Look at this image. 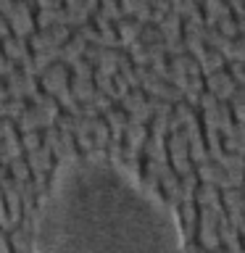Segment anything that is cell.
<instances>
[{"label": "cell", "mask_w": 245, "mask_h": 253, "mask_svg": "<svg viewBox=\"0 0 245 253\" xmlns=\"http://www.w3.org/2000/svg\"><path fill=\"white\" fill-rule=\"evenodd\" d=\"M0 13L5 16L8 21V29H11V35L27 40L32 32H35V11H32L29 3H24V0H0Z\"/></svg>", "instance_id": "1"}, {"label": "cell", "mask_w": 245, "mask_h": 253, "mask_svg": "<svg viewBox=\"0 0 245 253\" xmlns=\"http://www.w3.org/2000/svg\"><path fill=\"white\" fill-rule=\"evenodd\" d=\"M3 82H5V95H8V98H13V100H29L32 95L40 90L37 77L21 71L19 66H16L13 71H8V74L3 77Z\"/></svg>", "instance_id": "2"}, {"label": "cell", "mask_w": 245, "mask_h": 253, "mask_svg": "<svg viewBox=\"0 0 245 253\" xmlns=\"http://www.w3.org/2000/svg\"><path fill=\"white\" fill-rule=\"evenodd\" d=\"M69 66H63V63H50L45 71H40V77H37V84H40V90H42L45 95H50V98H55L58 92H63L69 87Z\"/></svg>", "instance_id": "3"}, {"label": "cell", "mask_w": 245, "mask_h": 253, "mask_svg": "<svg viewBox=\"0 0 245 253\" xmlns=\"http://www.w3.org/2000/svg\"><path fill=\"white\" fill-rule=\"evenodd\" d=\"M203 87H205V92H211L219 103H229V98L237 92V84H235V79L227 74V69H219V71H213V74H205L203 77Z\"/></svg>", "instance_id": "4"}, {"label": "cell", "mask_w": 245, "mask_h": 253, "mask_svg": "<svg viewBox=\"0 0 245 253\" xmlns=\"http://www.w3.org/2000/svg\"><path fill=\"white\" fill-rule=\"evenodd\" d=\"M24 161H27L32 177H53L55 158L50 156L47 148H37V150H32V153H24Z\"/></svg>", "instance_id": "5"}, {"label": "cell", "mask_w": 245, "mask_h": 253, "mask_svg": "<svg viewBox=\"0 0 245 253\" xmlns=\"http://www.w3.org/2000/svg\"><path fill=\"white\" fill-rule=\"evenodd\" d=\"M0 53H3L8 61H13L16 66L24 63L32 55L29 42H27V40H21V37H16V35H5L3 40H0Z\"/></svg>", "instance_id": "6"}, {"label": "cell", "mask_w": 245, "mask_h": 253, "mask_svg": "<svg viewBox=\"0 0 245 253\" xmlns=\"http://www.w3.org/2000/svg\"><path fill=\"white\" fill-rule=\"evenodd\" d=\"M84 47H87V42L82 40V35H79V32H71V37L58 47V63L71 66L74 61H79L84 55Z\"/></svg>", "instance_id": "7"}, {"label": "cell", "mask_w": 245, "mask_h": 253, "mask_svg": "<svg viewBox=\"0 0 245 253\" xmlns=\"http://www.w3.org/2000/svg\"><path fill=\"white\" fill-rule=\"evenodd\" d=\"M140 32H142V24L132 16H124L122 21H116V35H119V45L122 50H126L129 45H134L140 40Z\"/></svg>", "instance_id": "8"}, {"label": "cell", "mask_w": 245, "mask_h": 253, "mask_svg": "<svg viewBox=\"0 0 245 253\" xmlns=\"http://www.w3.org/2000/svg\"><path fill=\"white\" fill-rule=\"evenodd\" d=\"M193 203L198 209H213V206H221V190L213 185H205V182H198L195 193H193Z\"/></svg>", "instance_id": "9"}, {"label": "cell", "mask_w": 245, "mask_h": 253, "mask_svg": "<svg viewBox=\"0 0 245 253\" xmlns=\"http://www.w3.org/2000/svg\"><path fill=\"white\" fill-rule=\"evenodd\" d=\"M69 90L71 95L77 98V103L82 106V103H87L95 95V84H92V79H79V77H71L69 79Z\"/></svg>", "instance_id": "10"}, {"label": "cell", "mask_w": 245, "mask_h": 253, "mask_svg": "<svg viewBox=\"0 0 245 253\" xmlns=\"http://www.w3.org/2000/svg\"><path fill=\"white\" fill-rule=\"evenodd\" d=\"M5 169H8V177H11L13 182H19V185H24V182L32 179V171H29L27 161H24V156L16 158V161H11V164L5 166Z\"/></svg>", "instance_id": "11"}, {"label": "cell", "mask_w": 245, "mask_h": 253, "mask_svg": "<svg viewBox=\"0 0 245 253\" xmlns=\"http://www.w3.org/2000/svg\"><path fill=\"white\" fill-rule=\"evenodd\" d=\"M169 5L177 16H182V19H187V16L201 11V3H198V0H169Z\"/></svg>", "instance_id": "12"}, {"label": "cell", "mask_w": 245, "mask_h": 253, "mask_svg": "<svg viewBox=\"0 0 245 253\" xmlns=\"http://www.w3.org/2000/svg\"><path fill=\"white\" fill-rule=\"evenodd\" d=\"M19 142H21L24 153H32V150L42 148V134H40V132H21L19 134Z\"/></svg>", "instance_id": "13"}, {"label": "cell", "mask_w": 245, "mask_h": 253, "mask_svg": "<svg viewBox=\"0 0 245 253\" xmlns=\"http://www.w3.org/2000/svg\"><path fill=\"white\" fill-rule=\"evenodd\" d=\"M92 71H95V66L90 61H84V58H79V61H74L69 66V74L71 77H79V79H92Z\"/></svg>", "instance_id": "14"}, {"label": "cell", "mask_w": 245, "mask_h": 253, "mask_svg": "<svg viewBox=\"0 0 245 253\" xmlns=\"http://www.w3.org/2000/svg\"><path fill=\"white\" fill-rule=\"evenodd\" d=\"M216 32H221V35L229 37V40H235V37H237V19H235V13H232V16H224V19H219V21H216Z\"/></svg>", "instance_id": "15"}, {"label": "cell", "mask_w": 245, "mask_h": 253, "mask_svg": "<svg viewBox=\"0 0 245 253\" xmlns=\"http://www.w3.org/2000/svg\"><path fill=\"white\" fill-rule=\"evenodd\" d=\"M11 137H19L16 122H11V119H0V142H3V140H11Z\"/></svg>", "instance_id": "16"}, {"label": "cell", "mask_w": 245, "mask_h": 253, "mask_svg": "<svg viewBox=\"0 0 245 253\" xmlns=\"http://www.w3.org/2000/svg\"><path fill=\"white\" fill-rule=\"evenodd\" d=\"M35 5L40 11H50V8H61L63 0H35Z\"/></svg>", "instance_id": "17"}, {"label": "cell", "mask_w": 245, "mask_h": 253, "mask_svg": "<svg viewBox=\"0 0 245 253\" xmlns=\"http://www.w3.org/2000/svg\"><path fill=\"white\" fill-rule=\"evenodd\" d=\"M182 253H208V251L201 248V245L193 240V243H185V245H182Z\"/></svg>", "instance_id": "18"}, {"label": "cell", "mask_w": 245, "mask_h": 253, "mask_svg": "<svg viewBox=\"0 0 245 253\" xmlns=\"http://www.w3.org/2000/svg\"><path fill=\"white\" fill-rule=\"evenodd\" d=\"M0 253H13L11 245H8V240H5V232H0Z\"/></svg>", "instance_id": "19"}, {"label": "cell", "mask_w": 245, "mask_h": 253, "mask_svg": "<svg viewBox=\"0 0 245 253\" xmlns=\"http://www.w3.org/2000/svg\"><path fill=\"white\" fill-rule=\"evenodd\" d=\"M237 19V35H245V16H235Z\"/></svg>", "instance_id": "20"}, {"label": "cell", "mask_w": 245, "mask_h": 253, "mask_svg": "<svg viewBox=\"0 0 245 253\" xmlns=\"http://www.w3.org/2000/svg\"><path fill=\"white\" fill-rule=\"evenodd\" d=\"M235 98H240L245 103V87H237V92H235Z\"/></svg>", "instance_id": "21"}, {"label": "cell", "mask_w": 245, "mask_h": 253, "mask_svg": "<svg viewBox=\"0 0 245 253\" xmlns=\"http://www.w3.org/2000/svg\"><path fill=\"white\" fill-rule=\"evenodd\" d=\"M5 177H8V169H5V166H0V185H3Z\"/></svg>", "instance_id": "22"}, {"label": "cell", "mask_w": 245, "mask_h": 253, "mask_svg": "<svg viewBox=\"0 0 245 253\" xmlns=\"http://www.w3.org/2000/svg\"><path fill=\"white\" fill-rule=\"evenodd\" d=\"M198 3H201V0H198Z\"/></svg>", "instance_id": "23"}]
</instances>
